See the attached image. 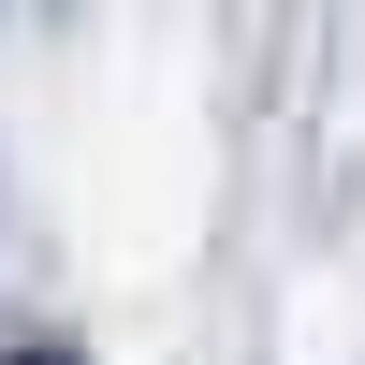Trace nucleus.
Instances as JSON below:
<instances>
[{"label":"nucleus","mask_w":365,"mask_h":365,"mask_svg":"<svg viewBox=\"0 0 365 365\" xmlns=\"http://www.w3.org/2000/svg\"><path fill=\"white\" fill-rule=\"evenodd\" d=\"M0 365H73V351H58V336H29V351H0Z\"/></svg>","instance_id":"obj_1"}]
</instances>
